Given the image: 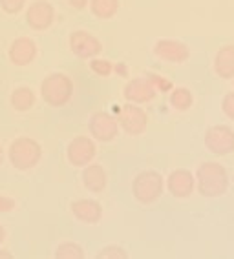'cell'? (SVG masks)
<instances>
[{"mask_svg": "<svg viewBox=\"0 0 234 259\" xmlns=\"http://www.w3.org/2000/svg\"><path fill=\"white\" fill-rule=\"evenodd\" d=\"M196 190L198 194L209 199H216L227 194L229 190V171L221 162L203 161L196 168Z\"/></svg>", "mask_w": 234, "mask_h": 259, "instance_id": "1", "label": "cell"}, {"mask_svg": "<svg viewBox=\"0 0 234 259\" xmlns=\"http://www.w3.org/2000/svg\"><path fill=\"white\" fill-rule=\"evenodd\" d=\"M8 159L15 170L29 171L37 168L43 159V146L37 139L22 135V137L11 141L10 148H8Z\"/></svg>", "mask_w": 234, "mask_h": 259, "instance_id": "2", "label": "cell"}, {"mask_svg": "<svg viewBox=\"0 0 234 259\" xmlns=\"http://www.w3.org/2000/svg\"><path fill=\"white\" fill-rule=\"evenodd\" d=\"M75 92L73 80L62 71H53L46 75L41 82V97L52 108H62L71 101Z\"/></svg>", "mask_w": 234, "mask_h": 259, "instance_id": "3", "label": "cell"}, {"mask_svg": "<svg viewBox=\"0 0 234 259\" xmlns=\"http://www.w3.org/2000/svg\"><path fill=\"white\" fill-rule=\"evenodd\" d=\"M165 192V177L158 170H143L132 179V195L139 204H154Z\"/></svg>", "mask_w": 234, "mask_h": 259, "instance_id": "4", "label": "cell"}, {"mask_svg": "<svg viewBox=\"0 0 234 259\" xmlns=\"http://www.w3.org/2000/svg\"><path fill=\"white\" fill-rule=\"evenodd\" d=\"M117 122H119V128L127 135L137 137V135L145 134L148 128V115L139 104L127 102L117 110Z\"/></svg>", "mask_w": 234, "mask_h": 259, "instance_id": "5", "label": "cell"}, {"mask_svg": "<svg viewBox=\"0 0 234 259\" xmlns=\"http://www.w3.org/2000/svg\"><path fill=\"white\" fill-rule=\"evenodd\" d=\"M205 148L211 153L223 157L234 153V130L227 124H214L209 126L203 135Z\"/></svg>", "mask_w": 234, "mask_h": 259, "instance_id": "6", "label": "cell"}, {"mask_svg": "<svg viewBox=\"0 0 234 259\" xmlns=\"http://www.w3.org/2000/svg\"><path fill=\"white\" fill-rule=\"evenodd\" d=\"M95 155H97V144L94 137L88 135H77L66 146V159L75 168L88 166L90 162H94Z\"/></svg>", "mask_w": 234, "mask_h": 259, "instance_id": "7", "label": "cell"}, {"mask_svg": "<svg viewBox=\"0 0 234 259\" xmlns=\"http://www.w3.org/2000/svg\"><path fill=\"white\" fill-rule=\"evenodd\" d=\"M68 46H70L71 53L81 60H90L94 57H99L103 51V42L86 29L71 31L68 37Z\"/></svg>", "mask_w": 234, "mask_h": 259, "instance_id": "8", "label": "cell"}, {"mask_svg": "<svg viewBox=\"0 0 234 259\" xmlns=\"http://www.w3.org/2000/svg\"><path fill=\"white\" fill-rule=\"evenodd\" d=\"M24 19H26L28 28L33 29V31H48L55 22V8L48 0H35L26 8Z\"/></svg>", "mask_w": 234, "mask_h": 259, "instance_id": "9", "label": "cell"}, {"mask_svg": "<svg viewBox=\"0 0 234 259\" xmlns=\"http://www.w3.org/2000/svg\"><path fill=\"white\" fill-rule=\"evenodd\" d=\"M119 122L108 111H95L88 119V132L99 143H112L119 135Z\"/></svg>", "mask_w": 234, "mask_h": 259, "instance_id": "10", "label": "cell"}, {"mask_svg": "<svg viewBox=\"0 0 234 259\" xmlns=\"http://www.w3.org/2000/svg\"><path fill=\"white\" fill-rule=\"evenodd\" d=\"M154 55L163 62L183 64L190 59V48L176 38H160L154 44Z\"/></svg>", "mask_w": 234, "mask_h": 259, "instance_id": "11", "label": "cell"}, {"mask_svg": "<svg viewBox=\"0 0 234 259\" xmlns=\"http://www.w3.org/2000/svg\"><path fill=\"white\" fill-rule=\"evenodd\" d=\"M167 190L176 199H188L196 190V177L187 168H176L167 177Z\"/></svg>", "mask_w": 234, "mask_h": 259, "instance_id": "12", "label": "cell"}, {"mask_svg": "<svg viewBox=\"0 0 234 259\" xmlns=\"http://www.w3.org/2000/svg\"><path fill=\"white\" fill-rule=\"evenodd\" d=\"M158 95V90L148 77H136L130 79L125 88H123V97L127 102H134V104H148L152 102Z\"/></svg>", "mask_w": 234, "mask_h": 259, "instance_id": "13", "label": "cell"}, {"mask_svg": "<svg viewBox=\"0 0 234 259\" xmlns=\"http://www.w3.org/2000/svg\"><path fill=\"white\" fill-rule=\"evenodd\" d=\"M38 48L37 42L33 40L31 37H17L8 48V59L13 66H29L33 60L37 59Z\"/></svg>", "mask_w": 234, "mask_h": 259, "instance_id": "14", "label": "cell"}, {"mask_svg": "<svg viewBox=\"0 0 234 259\" xmlns=\"http://www.w3.org/2000/svg\"><path fill=\"white\" fill-rule=\"evenodd\" d=\"M70 212L79 223L85 225H97L103 219V206L101 203L90 197H83V199H75L70 204Z\"/></svg>", "mask_w": 234, "mask_h": 259, "instance_id": "15", "label": "cell"}, {"mask_svg": "<svg viewBox=\"0 0 234 259\" xmlns=\"http://www.w3.org/2000/svg\"><path fill=\"white\" fill-rule=\"evenodd\" d=\"M81 181H83V186H85L88 192H92V194H103L108 186V174L103 164L90 162L88 166L83 168Z\"/></svg>", "mask_w": 234, "mask_h": 259, "instance_id": "16", "label": "cell"}, {"mask_svg": "<svg viewBox=\"0 0 234 259\" xmlns=\"http://www.w3.org/2000/svg\"><path fill=\"white\" fill-rule=\"evenodd\" d=\"M212 68L220 79L234 80V44H225L216 51Z\"/></svg>", "mask_w": 234, "mask_h": 259, "instance_id": "17", "label": "cell"}, {"mask_svg": "<svg viewBox=\"0 0 234 259\" xmlns=\"http://www.w3.org/2000/svg\"><path fill=\"white\" fill-rule=\"evenodd\" d=\"M37 102V95L29 86H19L10 93V106L19 113L29 111Z\"/></svg>", "mask_w": 234, "mask_h": 259, "instance_id": "18", "label": "cell"}, {"mask_svg": "<svg viewBox=\"0 0 234 259\" xmlns=\"http://www.w3.org/2000/svg\"><path fill=\"white\" fill-rule=\"evenodd\" d=\"M88 8L95 19L110 20L119 11V0H90Z\"/></svg>", "mask_w": 234, "mask_h": 259, "instance_id": "19", "label": "cell"}, {"mask_svg": "<svg viewBox=\"0 0 234 259\" xmlns=\"http://www.w3.org/2000/svg\"><path fill=\"white\" fill-rule=\"evenodd\" d=\"M169 102L176 111H188L194 104V95L187 86H178L170 90Z\"/></svg>", "mask_w": 234, "mask_h": 259, "instance_id": "20", "label": "cell"}, {"mask_svg": "<svg viewBox=\"0 0 234 259\" xmlns=\"http://www.w3.org/2000/svg\"><path fill=\"white\" fill-rule=\"evenodd\" d=\"M55 259H85V248L75 241H62L55 250Z\"/></svg>", "mask_w": 234, "mask_h": 259, "instance_id": "21", "label": "cell"}, {"mask_svg": "<svg viewBox=\"0 0 234 259\" xmlns=\"http://www.w3.org/2000/svg\"><path fill=\"white\" fill-rule=\"evenodd\" d=\"M90 71L97 77H110L113 73V62H110L108 59H99V57H94L90 59L88 62Z\"/></svg>", "mask_w": 234, "mask_h": 259, "instance_id": "22", "label": "cell"}, {"mask_svg": "<svg viewBox=\"0 0 234 259\" xmlns=\"http://www.w3.org/2000/svg\"><path fill=\"white\" fill-rule=\"evenodd\" d=\"M95 257L97 259H128V252L123 248V246L108 245V246H104Z\"/></svg>", "mask_w": 234, "mask_h": 259, "instance_id": "23", "label": "cell"}, {"mask_svg": "<svg viewBox=\"0 0 234 259\" xmlns=\"http://www.w3.org/2000/svg\"><path fill=\"white\" fill-rule=\"evenodd\" d=\"M28 0H0V10L6 15H19L20 11H24Z\"/></svg>", "mask_w": 234, "mask_h": 259, "instance_id": "24", "label": "cell"}, {"mask_svg": "<svg viewBox=\"0 0 234 259\" xmlns=\"http://www.w3.org/2000/svg\"><path fill=\"white\" fill-rule=\"evenodd\" d=\"M146 77H148L150 82L155 86V90L161 92V93H167L174 88L172 82H170L169 79H165V77H161V75H158V73H146Z\"/></svg>", "mask_w": 234, "mask_h": 259, "instance_id": "25", "label": "cell"}, {"mask_svg": "<svg viewBox=\"0 0 234 259\" xmlns=\"http://www.w3.org/2000/svg\"><path fill=\"white\" fill-rule=\"evenodd\" d=\"M221 111L227 119L234 120V92L225 93L223 99H221Z\"/></svg>", "mask_w": 234, "mask_h": 259, "instance_id": "26", "label": "cell"}, {"mask_svg": "<svg viewBox=\"0 0 234 259\" xmlns=\"http://www.w3.org/2000/svg\"><path fill=\"white\" fill-rule=\"evenodd\" d=\"M15 208H17L15 199H11V197H8V195H0V213L13 212Z\"/></svg>", "mask_w": 234, "mask_h": 259, "instance_id": "27", "label": "cell"}, {"mask_svg": "<svg viewBox=\"0 0 234 259\" xmlns=\"http://www.w3.org/2000/svg\"><path fill=\"white\" fill-rule=\"evenodd\" d=\"M64 2L77 11L85 10V8H88V4H90V0H64Z\"/></svg>", "mask_w": 234, "mask_h": 259, "instance_id": "28", "label": "cell"}, {"mask_svg": "<svg viewBox=\"0 0 234 259\" xmlns=\"http://www.w3.org/2000/svg\"><path fill=\"white\" fill-rule=\"evenodd\" d=\"M113 73H117L119 77H125V79H127L130 71H128V66L125 64V62H117V64H113Z\"/></svg>", "mask_w": 234, "mask_h": 259, "instance_id": "29", "label": "cell"}, {"mask_svg": "<svg viewBox=\"0 0 234 259\" xmlns=\"http://www.w3.org/2000/svg\"><path fill=\"white\" fill-rule=\"evenodd\" d=\"M0 259H13V254H11L10 250L0 248Z\"/></svg>", "mask_w": 234, "mask_h": 259, "instance_id": "30", "label": "cell"}, {"mask_svg": "<svg viewBox=\"0 0 234 259\" xmlns=\"http://www.w3.org/2000/svg\"><path fill=\"white\" fill-rule=\"evenodd\" d=\"M6 237H8V232H6V228L2 227V225H0V246L4 245Z\"/></svg>", "mask_w": 234, "mask_h": 259, "instance_id": "31", "label": "cell"}, {"mask_svg": "<svg viewBox=\"0 0 234 259\" xmlns=\"http://www.w3.org/2000/svg\"><path fill=\"white\" fill-rule=\"evenodd\" d=\"M4 157H6L4 148H2V144H0V164H4Z\"/></svg>", "mask_w": 234, "mask_h": 259, "instance_id": "32", "label": "cell"}, {"mask_svg": "<svg viewBox=\"0 0 234 259\" xmlns=\"http://www.w3.org/2000/svg\"><path fill=\"white\" fill-rule=\"evenodd\" d=\"M232 84H234V82H232Z\"/></svg>", "mask_w": 234, "mask_h": 259, "instance_id": "33", "label": "cell"}]
</instances>
